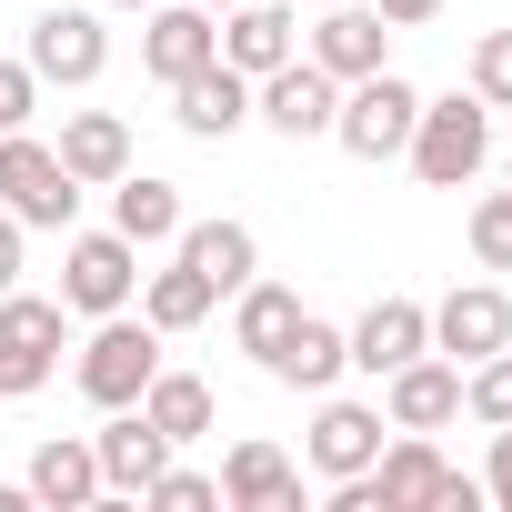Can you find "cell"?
I'll return each instance as SVG.
<instances>
[{
	"label": "cell",
	"mask_w": 512,
	"mask_h": 512,
	"mask_svg": "<svg viewBox=\"0 0 512 512\" xmlns=\"http://www.w3.org/2000/svg\"><path fill=\"white\" fill-rule=\"evenodd\" d=\"M402 161H412L432 191H462V181L492 161V101H482L472 81H462V91H442V101H422V121H412Z\"/></svg>",
	"instance_id": "6da1fadb"
},
{
	"label": "cell",
	"mask_w": 512,
	"mask_h": 512,
	"mask_svg": "<svg viewBox=\"0 0 512 512\" xmlns=\"http://www.w3.org/2000/svg\"><path fill=\"white\" fill-rule=\"evenodd\" d=\"M0 211H11L21 231H71V211H81V181L61 171V151H51V141H31V131H0Z\"/></svg>",
	"instance_id": "7a4b0ae2"
},
{
	"label": "cell",
	"mask_w": 512,
	"mask_h": 512,
	"mask_svg": "<svg viewBox=\"0 0 512 512\" xmlns=\"http://www.w3.org/2000/svg\"><path fill=\"white\" fill-rule=\"evenodd\" d=\"M412 121H422V91H412L402 71H372V81H342V111H332V141H342L352 161H402Z\"/></svg>",
	"instance_id": "3957f363"
},
{
	"label": "cell",
	"mask_w": 512,
	"mask_h": 512,
	"mask_svg": "<svg viewBox=\"0 0 512 512\" xmlns=\"http://www.w3.org/2000/svg\"><path fill=\"white\" fill-rule=\"evenodd\" d=\"M161 372V332L151 322H131V312H101L91 322V342H81V402H101V412H121V402H141V382Z\"/></svg>",
	"instance_id": "277c9868"
},
{
	"label": "cell",
	"mask_w": 512,
	"mask_h": 512,
	"mask_svg": "<svg viewBox=\"0 0 512 512\" xmlns=\"http://www.w3.org/2000/svg\"><path fill=\"white\" fill-rule=\"evenodd\" d=\"M372 492H382V512H472V502H482V482H462V472L432 452V432H402V442H382V462H372Z\"/></svg>",
	"instance_id": "5b68a950"
},
{
	"label": "cell",
	"mask_w": 512,
	"mask_h": 512,
	"mask_svg": "<svg viewBox=\"0 0 512 512\" xmlns=\"http://www.w3.org/2000/svg\"><path fill=\"white\" fill-rule=\"evenodd\" d=\"M131 292H141V251L121 231H71L61 241V312L101 322V312H131Z\"/></svg>",
	"instance_id": "8992f818"
},
{
	"label": "cell",
	"mask_w": 512,
	"mask_h": 512,
	"mask_svg": "<svg viewBox=\"0 0 512 512\" xmlns=\"http://www.w3.org/2000/svg\"><path fill=\"white\" fill-rule=\"evenodd\" d=\"M332 111H342V81L322 61H302V51L251 81V121H272L282 141H332Z\"/></svg>",
	"instance_id": "52a82bcc"
},
{
	"label": "cell",
	"mask_w": 512,
	"mask_h": 512,
	"mask_svg": "<svg viewBox=\"0 0 512 512\" xmlns=\"http://www.w3.org/2000/svg\"><path fill=\"white\" fill-rule=\"evenodd\" d=\"M21 61L41 71V91H91L111 71V31H101V11H41Z\"/></svg>",
	"instance_id": "ba28073f"
},
{
	"label": "cell",
	"mask_w": 512,
	"mask_h": 512,
	"mask_svg": "<svg viewBox=\"0 0 512 512\" xmlns=\"http://www.w3.org/2000/svg\"><path fill=\"white\" fill-rule=\"evenodd\" d=\"M382 402H342V392H322V412H312V432H302V462L322 472V482H342V472H372L382 462Z\"/></svg>",
	"instance_id": "9c48e42d"
},
{
	"label": "cell",
	"mask_w": 512,
	"mask_h": 512,
	"mask_svg": "<svg viewBox=\"0 0 512 512\" xmlns=\"http://www.w3.org/2000/svg\"><path fill=\"white\" fill-rule=\"evenodd\" d=\"M502 342H512V292H502V282H462V292L432 302V352H442V362H482V352H502Z\"/></svg>",
	"instance_id": "30bf717a"
},
{
	"label": "cell",
	"mask_w": 512,
	"mask_h": 512,
	"mask_svg": "<svg viewBox=\"0 0 512 512\" xmlns=\"http://www.w3.org/2000/svg\"><path fill=\"white\" fill-rule=\"evenodd\" d=\"M382 422H392V432H442V422H462V362L412 352L402 372H382Z\"/></svg>",
	"instance_id": "8fae6325"
},
{
	"label": "cell",
	"mask_w": 512,
	"mask_h": 512,
	"mask_svg": "<svg viewBox=\"0 0 512 512\" xmlns=\"http://www.w3.org/2000/svg\"><path fill=\"white\" fill-rule=\"evenodd\" d=\"M91 452H101V502H141L151 482H161V462H171V442L141 422V402H121V412H101V432H91Z\"/></svg>",
	"instance_id": "7c38bea8"
},
{
	"label": "cell",
	"mask_w": 512,
	"mask_h": 512,
	"mask_svg": "<svg viewBox=\"0 0 512 512\" xmlns=\"http://www.w3.org/2000/svg\"><path fill=\"white\" fill-rule=\"evenodd\" d=\"M141 61H151V81H181V71L221 61V11H201V0H151L141 11Z\"/></svg>",
	"instance_id": "4fadbf2b"
},
{
	"label": "cell",
	"mask_w": 512,
	"mask_h": 512,
	"mask_svg": "<svg viewBox=\"0 0 512 512\" xmlns=\"http://www.w3.org/2000/svg\"><path fill=\"white\" fill-rule=\"evenodd\" d=\"M302 61H322L332 81H372V71H392V21L362 11V0H332V11L312 21V51Z\"/></svg>",
	"instance_id": "5bb4252c"
},
{
	"label": "cell",
	"mask_w": 512,
	"mask_h": 512,
	"mask_svg": "<svg viewBox=\"0 0 512 512\" xmlns=\"http://www.w3.org/2000/svg\"><path fill=\"white\" fill-rule=\"evenodd\" d=\"M342 342H352V372H372V382H382V372H402L412 352H432V302L382 292V302H372V312H362Z\"/></svg>",
	"instance_id": "9a60e30c"
},
{
	"label": "cell",
	"mask_w": 512,
	"mask_h": 512,
	"mask_svg": "<svg viewBox=\"0 0 512 512\" xmlns=\"http://www.w3.org/2000/svg\"><path fill=\"white\" fill-rule=\"evenodd\" d=\"M292 51H302V21H292V0H231V11H221V61H231L241 81L282 71Z\"/></svg>",
	"instance_id": "2e32d148"
},
{
	"label": "cell",
	"mask_w": 512,
	"mask_h": 512,
	"mask_svg": "<svg viewBox=\"0 0 512 512\" xmlns=\"http://www.w3.org/2000/svg\"><path fill=\"white\" fill-rule=\"evenodd\" d=\"M221 512H302V462L282 442H231L221 462Z\"/></svg>",
	"instance_id": "e0dca14e"
},
{
	"label": "cell",
	"mask_w": 512,
	"mask_h": 512,
	"mask_svg": "<svg viewBox=\"0 0 512 512\" xmlns=\"http://www.w3.org/2000/svg\"><path fill=\"white\" fill-rule=\"evenodd\" d=\"M171 121H181L191 141H231V131L251 121V81H241L231 61H201V71L171 81Z\"/></svg>",
	"instance_id": "ac0fdd59"
},
{
	"label": "cell",
	"mask_w": 512,
	"mask_h": 512,
	"mask_svg": "<svg viewBox=\"0 0 512 512\" xmlns=\"http://www.w3.org/2000/svg\"><path fill=\"white\" fill-rule=\"evenodd\" d=\"M61 171L81 181V191H111L121 171H131V121L121 111H61Z\"/></svg>",
	"instance_id": "d6986e66"
},
{
	"label": "cell",
	"mask_w": 512,
	"mask_h": 512,
	"mask_svg": "<svg viewBox=\"0 0 512 512\" xmlns=\"http://www.w3.org/2000/svg\"><path fill=\"white\" fill-rule=\"evenodd\" d=\"M61 302H41V292H0V352H11V372H21V392H41L51 382V362H61Z\"/></svg>",
	"instance_id": "ffe728a7"
},
{
	"label": "cell",
	"mask_w": 512,
	"mask_h": 512,
	"mask_svg": "<svg viewBox=\"0 0 512 512\" xmlns=\"http://www.w3.org/2000/svg\"><path fill=\"white\" fill-rule=\"evenodd\" d=\"M21 482H31V502H41V512H91V502H101V452H91V432L41 442Z\"/></svg>",
	"instance_id": "44dd1931"
},
{
	"label": "cell",
	"mask_w": 512,
	"mask_h": 512,
	"mask_svg": "<svg viewBox=\"0 0 512 512\" xmlns=\"http://www.w3.org/2000/svg\"><path fill=\"white\" fill-rule=\"evenodd\" d=\"M111 231H121L131 251L181 241V181H161V171H121V181H111Z\"/></svg>",
	"instance_id": "7402d4cb"
},
{
	"label": "cell",
	"mask_w": 512,
	"mask_h": 512,
	"mask_svg": "<svg viewBox=\"0 0 512 512\" xmlns=\"http://www.w3.org/2000/svg\"><path fill=\"white\" fill-rule=\"evenodd\" d=\"M272 382H292V392H332L342 372H352V342H342V322H322V312H302L292 332H282V352L262 362Z\"/></svg>",
	"instance_id": "603a6c76"
},
{
	"label": "cell",
	"mask_w": 512,
	"mask_h": 512,
	"mask_svg": "<svg viewBox=\"0 0 512 512\" xmlns=\"http://www.w3.org/2000/svg\"><path fill=\"white\" fill-rule=\"evenodd\" d=\"M181 262L211 282V292H241L251 272H262V241H251V221H181Z\"/></svg>",
	"instance_id": "cb8c5ba5"
},
{
	"label": "cell",
	"mask_w": 512,
	"mask_h": 512,
	"mask_svg": "<svg viewBox=\"0 0 512 512\" xmlns=\"http://www.w3.org/2000/svg\"><path fill=\"white\" fill-rule=\"evenodd\" d=\"M292 322H302V292H292V282H262V272H251V282L231 292V342H241L251 362H272Z\"/></svg>",
	"instance_id": "d4e9b609"
},
{
	"label": "cell",
	"mask_w": 512,
	"mask_h": 512,
	"mask_svg": "<svg viewBox=\"0 0 512 512\" xmlns=\"http://www.w3.org/2000/svg\"><path fill=\"white\" fill-rule=\"evenodd\" d=\"M141 422H151L171 452L201 442V432H211V382H201V372H151V382H141Z\"/></svg>",
	"instance_id": "484cf974"
},
{
	"label": "cell",
	"mask_w": 512,
	"mask_h": 512,
	"mask_svg": "<svg viewBox=\"0 0 512 512\" xmlns=\"http://www.w3.org/2000/svg\"><path fill=\"white\" fill-rule=\"evenodd\" d=\"M211 302H221V292L181 262V251H171V272H151V282H141V322H151L161 342H171V332H201V322H211Z\"/></svg>",
	"instance_id": "4316f807"
},
{
	"label": "cell",
	"mask_w": 512,
	"mask_h": 512,
	"mask_svg": "<svg viewBox=\"0 0 512 512\" xmlns=\"http://www.w3.org/2000/svg\"><path fill=\"white\" fill-rule=\"evenodd\" d=\"M462 412L492 432V422H512V342L502 352H482V362H462Z\"/></svg>",
	"instance_id": "83f0119b"
},
{
	"label": "cell",
	"mask_w": 512,
	"mask_h": 512,
	"mask_svg": "<svg viewBox=\"0 0 512 512\" xmlns=\"http://www.w3.org/2000/svg\"><path fill=\"white\" fill-rule=\"evenodd\" d=\"M472 262L482 272H512V181L472 201Z\"/></svg>",
	"instance_id": "f1b7e54d"
},
{
	"label": "cell",
	"mask_w": 512,
	"mask_h": 512,
	"mask_svg": "<svg viewBox=\"0 0 512 512\" xmlns=\"http://www.w3.org/2000/svg\"><path fill=\"white\" fill-rule=\"evenodd\" d=\"M472 91H482L492 111H512V31H482V41H472Z\"/></svg>",
	"instance_id": "f546056e"
},
{
	"label": "cell",
	"mask_w": 512,
	"mask_h": 512,
	"mask_svg": "<svg viewBox=\"0 0 512 512\" xmlns=\"http://www.w3.org/2000/svg\"><path fill=\"white\" fill-rule=\"evenodd\" d=\"M141 502H161V512H211V502H221V482H211V472H181V462H161V482H151Z\"/></svg>",
	"instance_id": "4dcf8cb0"
},
{
	"label": "cell",
	"mask_w": 512,
	"mask_h": 512,
	"mask_svg": "<svg viewBox=\"0 0 512 512\" xmlns=\"http://www.w3.org/2000/svg\"><path fill=\"white\" fill-rule=\"evenodd\" d=\"M31 111H41V71L0 61V131H31Z\"/></svg>",
	"instance_id": "1f68e13d"
},
{
	"label": "cell",
	"mask_w": 512,
	"mask_h": 512,
	"mask_svg": "<svg viewBox=\"0 0 512 512\" xmlns=\"http://www.w3.org/2000/svg\"><path fill=\"white\" fill-rule=\"evenodd\" d=\"M482 502L512 512V422H492V462H482Z\"/></svg>",
	"instance_id": "d6a6232c"
},
{
	"label": "cell",
	"mask_w": 512,
	"mask_h": 512,
	"mask_svg": "<svg viewBox=\"0 0 512 512\" xmlns=\"http://www.w3.org/2000/svg\"><path fill=\"white\" fill-rule=\"evenodd\" d=\"M21 241H31V231H21L11 211H0V292H21Z\"/></svg>",
	"instance_id": "836d02e7"
},
{
	"label": "cell",
	"mask_w": 512,
	"mask_h": 512,
	"mask_svg": "<svg viewBox=\"0 0 512 512\" xmlns=\"http://www.w3.org/2000/svg\"><path fill=\"white\" fill-rule=\"evenodd\" d=\"M372 11H382V21H392V31H422V21H432V11H442V0H372Z\"/></svg>",
	"instance_id": "e575fe53"
},
{
	"label": "cell",
	"mask_w": 512,
	"mask_h": 512,
	"mask_svg": "<svg viewBox=\"0 0 512 512\" xmlns=\"http://www.w3.org/2000/svg\"><path fill=\"white\" fill-rule=\"evenodd\" d=\"M0 402H21V372H11V352H0Z\"/></svg>",
	"instance_id": "d590c367"
},
{
	"label": "cell",
	"mask_w": 512,
	"mask_h": 512,
	"mask_svg": "<svg viewBox=\"0 0 512 512\" xmlns=\"http://www.w3.org/2000/svg\"><path fill=\"white\" fill-rule=\"evenodd\" d=\"M21 502H31V482H0V512H21Z\"/></svg>",
	"instance_id": "8d00e7d4"
},
{
	"label": "cell",
	"mask_w": 512,
	"mask_h": 512,
	"mask_svg": "<svg viewBox=\"0 0 512 512\" xmlns=\"http://www.w3.org/2000/svg\"><path fill=\"white\" fill-rule=\"evenodd\" d=\"M101 11H151V0H101Z\"/></svg>",
	"instance_id": "74e56055"
},
{
	"label": "cell",
	"mask_w": 512,
	"mask_h": 512,
	"mask_svg": "<svg viewBox=\"0 0 512 512\" xmlns=\"http://www.w3.org/2000/svg\"><path fill=\"white\" fill-rule=\"evenodd\" d=\"M201 11H231V0H201Z\"/></svg>",
	"instance_id": "f35d334b"
},
{
	"label": "cell",
	"mask_w": 512,
	"mask_h": 512,
	"mask_svg": "<svg viewBox=\"0 0 512 512\" xmlns=\"http://www.w3.org/2000/svg\"><path fill=\"white\" fill-rule=\"evenodd\" d=\"M312 11H332V0H312Z\"/></svg>",
	"instance_id": "ab89813d"
},
{
	"label": "cell",
	"mask_w": 512,
	"mask_h": 512,
	"mask_svg": "<svg viewBox=\"0 0 512 512\" xmlns=\"http://www.w3.org/2000/svg\"><path fill=\"white\" fill-rule=\"evenodd\" d=\"M502 181H512V161H502Z\"/></svg>",
	"instance_id": "60d3db41"
}]
</instances>
